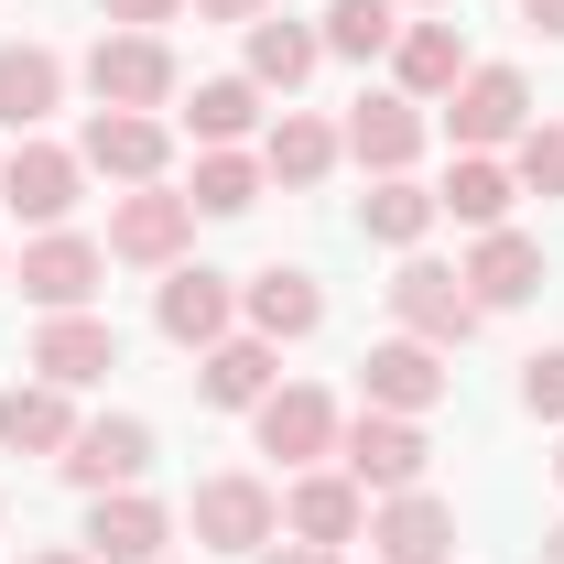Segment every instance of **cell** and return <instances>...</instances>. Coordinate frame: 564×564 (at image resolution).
I'll return each instance as SVG.
<instances>
[{
	"label": "cell",
	"instance_id": "1",
	"mask_svg": "<svg viewBox=\"0 0 564 564\" xmlns=\"http://www.w3.org/2000/svg\"><path fill=\"white\" fill-rule=\"evenodd\" d=\"M185 532H196V554H261L282 532V489L250 478V467H217V478H196V499H185Z\"/></svg>",
	"mask_w": 564,
	"mask_h": 564
},
{
	"label": "cell",
	"instance_id": "2",
	"mask_svg": "<svg viewBox=\"0 0 564 564\" xmlns=\"http://www.w3.org/2000/svg\"><path fill=\"white\" fill-rule=\"evenodd\" d=\"M337 467H348L369 499H402V489L434 478V445H423L413 413H369V402H358V413L337 423Z\"/></svg>",
	"mask_w": 564,
	"mask_h": 564
},
{
	"label": "cell",
	"instance_id": "3",
	"mask_svg": "<svg viewBox=\"0 0 564 564\" xmlns=\"http://www.w3.org/2000/svg\"><path fill=\"white\" fill-rule=\"evenodd\" d=\"M391 326L402 337H423V348H467L489 315H478V293H467V272H445V261H423V250H402V272H391Z\"/></svg>",
	"mask_w": 564,
	"mask_h": 564
},
{
	"label": "cell",
	"instance_id": "4",
	"mask_svg": "<svg viewBox=\"0 0 564 564\" xmlns=\"http://www.w3.org/2000/svg\"><path fill=\"white\" fill-rule=\"evenodd\" d=\"M76 76H87L98 109H174V98H185V66H174L163 33H98Z\"/></svg>",
	"mask_w": 564,
	"mask_h": 564
},
{
	"label": "cell",
	"instance_id": "5",
	"mask_svg": "<svg viewBox=\"0 0 564 564\" xmlns=\"http://www.w3.org/2000/svg\"><path fill=\"white\" fill-rule=\"evenodd\" d=\"M11 282H22V304H44V315H87L98 282H109V239H87V228H33L22 261H11Z\"/></svg>",
	"mask_w": 564,
	"mask_h": 564
},
{
	"label": "cell",
	"instance_id": "6",
	"mask_svg": "<svg viewBox=\"0 0 564 564\" xmlns=\"http://www.w3.org/2000/svg\"><path fill=\"white\" fill-rule=\"evenodd\" d=\"M76 196H87V163H76V141H11L0 152V207L22 217V228H66Z\"/></svg>",
	"mask_w": 564,
	"mask_h": 564
},
{
	"label": "cell",
	"instance_id": "7",
	"mask_svg": "<svg viewBox=\"0 0 564 564\" xmlns=\"http://www.w3.org/2000/svg\"><path fill=\"white\" fill-rule=\"evenodd\" d=\"M196 250V196H174V185H131V196H109V261H131V272H174Z\"/></svg>",
	"mask_w": 564,
	"mask_h": 564
},
{
	"label": "cell",
	"instance_id": "8",
	"mask_svg": "<svg viewBox=\"0 0 564 564\" xmlns=\"http://www.w3.org/2000/svg\"><path fill=\"white\" fill-rule=\"evenodd\" d=\"M337 423H348V413H337L315 380H282L272 402L250 413V445L272 456L282 478H304V467H337Z\"/></svg>",
	"mask_w": 564,
	"mask_h": 564
},
{
	"label": "cell",
	"instance_id": "9",
	"mask_svg": "<svg viewBox=\"0 0 564 564\" xmlns=\"http://www.w3.org/2000/svg\"><path fill=\"white\" fill-rule=\"evenodd\" d=\"M76 163L109 174V185H163V163H174V120H163V109H87Z\"/></svg>",
	"mask_w": 564,
	"mask_h": 564
},
{
	"label": "cell",
	"instance_id": "10",
	"mask_svg": "<svg viewBox=\"0 0 564 564\" xmlns=\"http://www.w3.org/2000/svg\"><path fill=\"white\" fill-rule=\"evenodd\" d=\"M445 131H456V152H510L532 131V76L521 66H467L456 98H445Z\"/></svg>",
	"mask_w": 564,
	"mask_h": 564
},
{
	"label": "cell",
	"instance_id": "11",
	"mask_svg": "<svg viewBox=\"0 0 564 564\" xmlns=\"http://www.w3.org/2000/svg\"><path fill=\"white\" fill-rule=\"evenodd\" d=\"M55 467H66V489H87V499L141 489V478H152V423H141V413H87Z\"/></svg>",
	"mask_w": 564,
	"mask_h": 564
},
{
	"label": "cell",
	"instance_id": "12",
	"mask_svg": "<svg viewBox=\"0 0 564 564\" xmlns=\"http://www.w3.org/2000/svg\"><path fill=\"white\" fill-rule=\"evenodd\" d=\"M152 326H163L174 348L207 358L217 337H239V282L207 272V261H174V272H163V293H152Z\"/></svg>",
	"mask_w": 564,
	"mask_h": 564
},
{
	"label": "cell",
	"instance_id": "13",
	"mask_svg": "<svg viewBox=\"0 0 564 564\" xmlns=\"http://www.w3.org/2000/svg\"><path fill=\"white\" fill-rule=\"evenodd\" d=\"M445 391H456V369H445V348H423V337H380V348L358 358V402L369 413H413L423 423Z\"/></svg>",
	"mask_w": 564,
	"mask_h": 564
},
{
	"label": "cell",
	"instance_id": "14",
	"mask_svg": "<svg viewBox=\"0 0 564 564\" xmlns=\"http://www.w3.org/2000/svg\"><path fill=\"white\" fill-rule=\"evenodd\" d=\"M282 532H293V543H337V554H348L358 532H369V489H358L348 467H304V478H282Z\"/></svg>",
	"mask_w": 564,
	"mask_h": 564
},
{
	"label": "cell",
	"instance_id": "15",
	"mask_svg": "<svg viewBox=\"0 0 564 564\" xmlns=\"http://www.w3.org/2000/svg\"><path fill=\"white\" fill-rule=\"evenodd\" d=\"M423 131H434V120H423L402 87H369V98L348 109V131H337V141H348L358 174H413V163H423Z\"/></svg>",
	"mask_w": 564,
	"mask_h": 564
},
{
	"label": "cell",
	"instance_id": "16",
	"mask_svg": "<svg viewBox=\"0 0 564 564\" xmlns=\"http://www.w3.org/2000/svg\"><path fill=\"white\" fill-rule=\"evenodd\" d=\"M369 564H456V510L434 489L369 499Z\"/></svg>",
	"mask_w": 564,
	"mask_h": 564
},
{
	"label": "cell",
	"instance_id": "17",
	"mask_svg": "<svg viewBox=\"0 0 564 564\" xmlns=\"http://www.w3.org/2000/svg\"><path fill=\"white\" fill-rule=\"evenodd\" d=\"M239 326H250V337H272V348H304V337L326 326V282L293 272V261L250 272V282H239Z\"/></svg>",
	"mask_w": 564,
	"mask_h": 564
},
{
	"label": "cell",
	"instance_id": "18",
	"mask_svg": "<svg viewBox=\"0 0 564 564\" xmlns=\"http://www.w3.org/2000/svg\"><path fill=\"white\" fill-rule=\"evenodd\" d=\"M98 564H163V543H174V510L152 489H109V499H87V532H76Z\"/></svg>",
	"mask_w": 564,
	"mask_h": 564
},
{
	"label": "cell",
	"instance_id": "19",
	"mask_svg": "<svg viewBox=\"0 0 564 564\" xmlns=\"http://www.w3.org/2000/svg\"><path fill=\"white\" fill-rule=\"evenodd\" d=\"M467 66H478V55H467V33H456L445 11H434V22H402V44H391V87H402L413 109H445Z\"/></svg>",
	"mask_w": 564,
	"mask_h": 564
},
{
	"label": "cell",
	"instance_id": "20",
	"mask_svg": "<svg viewBox=\"0 0 564 564\" xmlns=\"http://www.w3.org/2000/svg\"><path fill=\"white\" fill-rule=\"evenodd\" d=\"M456 272L478 293V315H510V304L543 293V239H532V228H478V250H467Z\"/></svg>",
	"mask_w": 564,
	"mask_h": 564
},
{
	"label": "cell",
	"instance_id": "21",
	"mask_svg": "<svg viewBox=\"0 0 564 564\" xmlns=\"http://www.w3.org/2000/svg\"><path fill=\"white\" fill-rule=\"evenodd\" d=\"M120 369V326L109 315H44V337H33V380H55V391H98Z\"/></svg>",
	"mask_w": 564,
	"mask_h": 564
},
{
	"label": "cell",
	"instance_id": "22",
	"mask_svg": "<svg viewBox=\"0 0 564 564\" xmlns=\"http://www.w3.org/2000/svg\"><path fill=\"white\" fill-rule=\"evenodd\" d=\"M196 391H207L217 413H261V402L282 391V348H272V337H250V326H239V337H217V348L196 358Z\"/></svg>",
	"mask_w": 564,
	"mask_h": 564
},
{
	"label": "cell",
	"instance_id": "23",
	"mask_svg": "<svg viewBox=\"0 0 564 564\" xmlns=\"http://www.w3.org/2000/svg\"><path fill=\"white\" fill-rule=\"evenodd\" d=\"M55 109H66V55L55 44H0V131L33 141Z\"/></svg>",
	"mask_w": 564,
	"mask_h": 564
},
{
	"label": "cell",
	"instance_id": "24",
	"mask_svg": "<svg viewBox=\"0 0 564 564\" xmlns=\"http://www.w3.org/2000/svg\"><path fill=\"white\" fill-rule=\"evenodd\" d=\"M348 163V141H337V120H315V109H282L272 131H261V174H272L282 196H304V185H326Z\"/></svg>",
	"mask_w": 564,
	"mask_h": 564
},
{
	"label": "cell",
	"instance_id": "25",
	"mask_svg": "<svg viewBox=\"0 0 564 564\" xmlns=\"http://www.w3.org/2000/svg\"><path fill=\"white\" fill-rule=\"evenodd\" d=\"M76 391H55V380H11V391H0V445H11V456H66L76 445Z\"/></svg>",
	"mask_w": 564,
	"mask_h": 564
},
{
	"label": "cell",
	"instance_id": "26",
	"mask_svg": "<svg viewBox=\"0 0 564 564\" xmlns=\"http://www.w3.org/2000/svg\"><path fill=\"white\" fill-rule=\"evenodd\" d=\"M239 44H250V87H261V98H293L304 76L326 66V33H315V22H282V11H261Z\"/></svg>",
	"mask_w": 564,
	"mask_h": 564
},
{
	"label": "cell",
	"instance_id": "27",
	"mask_svg": "<svg viewBox=\"0 0 564 564\" xmlns=\"http://www.w3.org/2000/svg\"><path fill=\"white\" fill-rule=\"evenodd\" d=\"M434 185H413V174H369V196H358V239H380V250H423L434 239Z\"/></svg>",
	"mask_w": 564,
	"mask_h": 564
},
{
	"label": "cell",
	"instance_id": "28",
	"mask_svg": "<svg viewBox=\"0 0 564 564\" xmlns=\"http://www.w3.org/2000/svg\"><path fill=\"white\" fill-rule=\"evenodd\" d=\"M434 207L456 217V228H510L521 185H510V163H499V152H456V174L434 185Z\"/></svg>",
	"mask_w": 564,
	"mask_h": 564
},
{
	"label": "cell",
	"instance_id": "29",
	"mask_svg": "<svg viewBox=\"0 0 564 564\" xmlns=\"http://www.w3.org/2000/svg\"><path fill=\"white\" fill-rule=\"evenodd\" d=\"M185 131H196V152H239V141L261 131V87L250 76H207L185 98Z\"/></svg>",
	"mask_w": 564,
	"mask_h": 564
},
{
	"label": "cell",
	"instance_id": "30",
	"mask_svg": "<svg viewBox=\"0 0 564 564\" xmlns=\"http://www.w3.org/2000/svg\"><path fill=\"white\" fill-rule=\"evenodd\" d=\"M326 55H348V66H380L391 44H402V0H326Z\"/></svg>",
	"mask_w": 564,
	"mask_h": 564
},
{
	"label": "cell",
	"instance_id": "31",
	"mask_svg": "<svg viewBox=\"0 0 564 564\" xmlns=\"http://www.w3.org/2000/svg\"><path fill=\"white\" fill-rule=\"evenodd\" d=\"M261 152H196V174H185V196H196V217H250L261 207Z\"/></svg>",
	"mask_w": 564,
	"mask_h": 564
},
{
	"label": "cell",
	"instance_id": "32",
	"mask_svg": "<svg viewBox=\"0 0 564 564\" xmlns=\"http://www.w3.org/2000/svg\"><path fill=\"white\" fill-rule=\"evenodd\" d=\"M510 185L543 196V207H564V120H532V131L510 141Z\"/></svg>",
	"mask_w": 564,
	"mask_h": 564
},
{
	"label": "cell",
	"instance_id": "33",
	"mask_svg": "<svg viewBox=\"0 0 564 564\" xmlns=\"http://www.w3.org/2000/svg\"><path fill=\"white\" fill-rule=\"evenodd\" d=\"M521 413H532V423H564V348H532V358H521Z\"/></svg>",
	"mask_w": 564,
	"mask_h": 564
},
{
	"label": "cell",
	"instance_id": "34",
	"mask_svg": "<svg viewBox=\"0 0 564 564\" xmlns=\"http://www.w3.org/2000/svg\"><path fill=\"white\" fill-rule=\"evenodd\" d=\"M109 11V33H163V22H185L196 0H98Z\"/></svg>",
	"mask_w": 564,
	"mask_h": 564
},
{
	"label": "cell",
	"instance_id": "35",
	"mask_svg": "<svg viewBox=\"0 0 564 564\" xmlns=\"http://www.w3.org/2000/svg\"><path fill=\"white\" fill-rule=\"evenodd\" d=\"M250 564H337V543H293V532H272Z\"/></svg>",
	"mask_w": 564,
	"mask_h": 564
},
{
	"label": "cell",
	"instance_id": "36",
	"mask_svg": "<svg viewBox=\"0 0 564 564\" xmlns=\"http://www.w3.org/2000/svg\"><path fill=\"white\" fill-rule=\"evenodd\" d=\"M261 11H272V0H196V22H228V33H250Z\"/></svg>",
	"mask_w": 564,
	"mask_h": 564
},
{
	"label": "cell",
	"instance_id": "37",
	"mask_svg": "<svg viewBox=\"0 0 564 564\" xmlns=\"http://www.w3.org/2000/svg\"><path fill=\"white\" fill-rule=\"evenodd\" d=\"M521 22H532L543 44H564V0H521Z\"/></svg>",
	"mask_w": 564,
	"mask_h": 564
},
{
	"label": "cell",
	"instance_id": "38",
	"mask_svg": "<svg viewBox=\"0 0 564 564\" xmlns=\"http://www.w3.org/2000/svg\"><path fill=\"white\" fill-rule=\"evenodd\" d=\"M22 564H98L87 543H44V554H22Z\"/></svg>",
	"mask_w": 564,
	"mask_h": 564
},
{
	"label": "cell",
	"instance_id": "39",
	"mask_svg": "<svg viewBox=\"0 0 564 564\" xmlns=\"http://www.w3.org/2000/svg\"><path fill=\"white\" fill-rule=\"evenodd\" d=\"M543 564H564V521H554V532H543Z\"/></svg>",
	"mask_w": 564,
	"mask_h": 564
},
{
	"label": "cell",
	"instance_id": "40",
	"mask_svg": "<svg viewBox=\"0 0 564 564\" xmlns=\"http://www.w3.org/2000/svg\"><path fill=\"white\" fill-rule=\"evenodd\" d=\"M402 11H456V0H402Z\"/></svg>",
	"mask_w": 564,
	"mask_h": 564
},
{
	"label": "cell",
	"instance_id": "41",
	"mask_svg": "<svg viewBox=\"0 0 564 564\" xmlns=\"http://www.w3.org/2000/svg\"><path fill=\"white\" fill-rule=\"evenodd\" d=\"M554 489H564V445H554Z\"/></svg>",
	"mask_w": 564,
	"mask_h": 564
},
{
	"label": "cell",
	"instance_id": "42",
	"mask_svg": "<svg viewBox=\"0 0 564 564\" xmlns=\"http://www.w3.org/2000/svg\"><path fill=\"white\" fill-rule=\"evenodd\" d=\"M0 282H11V261H0Z\"/></svg>",
	"mask_w": 564,
	"mask_h": 564
},
{
	"label": "cell",
	"instance_id": "43",
	"mask_svg": "<svg viewBox=\"0 0 564 564\" xmlns=\"http://www.w3.org/2000/svg\"><path fill=\"white\" fill-rule=\"evenodd\" d=\"M163 564H174V554H163Z\"/></svg>",
	"mask_w": 564,
	"mask_h": 564
}]
</instances>
